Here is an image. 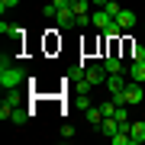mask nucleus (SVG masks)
<instances>
[{
    "mask_svg": "<svg viewBox=\"0 0 145 145\" xmlns=\"http://www.w3.org/2000/svg\"><path fill=\"white\" fill-rule=\"evenodd\" d=\"M26 119H29V110H16V106H13V116H10V123H16V126H20V123H26Z\"/></svg>",
    "mask_w": 145,
    "mask_h": 145,
    "instance_id": "ddd939ff",
    "label": "nucleus"
},
{
    "mask_svg": "<svg viewBox=\"0 0 145 145\" xmlns=\"http://www.w3.org/2000/svg\"><path fill=\"white\" fill-rule=\"evenodd\" d=\"M90 26V13H78V20H74V29H84Z\"/></svg>",
    "mask_w": 145,
    "mask_h": 145,
    "instance_id": "f3484780",
    "label": "nucleus"
},
{
    "mask_svg": "<svg viewBox=\"0 0 145 145\" xmlns=\"http://www.w3.org/2000/svg\"><path fill=\"white\" fill-rule=\"evenodd\" d=\"M129 55H132V61H145V45H139V42H135V45L129 48Z\"/></svg>",
    "mask_w": 145,
    "mask_h": 145,
    "instance_id": "2eb2a0df",
    "label": "nucleus"
},
{
    "mask_svg": "<svg viewBox=\"0 0 145 145\" xmlns=\"http://www.w3.org/2000/svg\"><path fill=\"white\" fill-rule=\"evenodd\" d=\"M84 71H87V81L93 84V87L106 84V68L103 65H84Z\"/></svg>",
    "mask_w": 145,
    "mask_h": 145,
    "instance_id": "7ed1b4c3",
    "label": "nucleus"
},
{
    "mask_svg": "<svg viewBox=\"0 0 145 145\" xmlns=\"http://www.w3.org/2000/svg\"><path fill=\"white\" fill-rule=\"evenodd\" d=\"M119 129H123V126H119L116 116H103V119H100V132H103V135H116Z\"/></svg>",
    "mask_w": 145,
    "mask_h": 145,
    "instance_id": "1a4fd4ad",
    "label": "nucleus"
},
{
    "mask_svg": "<svg viewBox=\"0 0 145 145\" xmlns=\"http://www.w3.org/2000/svg\"><path fill=\"white\" fill-rule=\"evenodd\" d=\"M26 81V74H23V68L10 61V58H0V84H3V90H10V87H20V84Z\"/></svg>",
    "mask_w": 145,
    "mask_h": 145,
    "instance_id": "f257e3e1",
    "label": "nucleus"
},
{
    "mask_svg": "<svg viewBox=\"0 0 145 145\" xmlns=\"http://www.w3.org/2000/svg\"><path fill=\"white\" fill-rule=\"evenodd\" d=\"M110 23H113V16H110V13L103 10V7H100V10H97V13H90V26H97L100 32H103V29L110 26Z\"/></svg>",
    "mask_w": 145,
    "mask_h": 145,
    "instance_id": "0eeeda50",
    "label": "nucleus"
},
{
    "mask_svg": "<svg viewBox=\"0 0 145 145\" xmlns=\"http://www.w3.org/2000/svg\"><path fill=\"white\" fill-rule=\"evenodd\" d=\"M129 135H132V145H142L145 142V116L135 119V123H129Z\"/></svg>",
    "mask_w": 145,
    "mask_h": 145,
    "instance_id": "39448f33",
    "label": "nucleus"
},
{
    "mask_svg": "<svg viewBox=\"0 0 145 145\" xmlns=\"http://www.w3.org/2000/svg\"><path fill=\"white\" fill-rule=\"evenodd\" d=\"M103 36H106V39H119V36H123V29H119V23H116V20L103 29Z\"/></svg>",
    "mask_w": 145,
    "mask_h": 145,
    "instance_id": "f8f14e48",
    "label": "nucleus"
},
{
    "mask_svg": "<svg viewBox=\"0 0 145 145\" xmlns=\"http://www.w3.org/2000/svg\"><path fill=\"white\" fill-rule=\"evenodd\" d=\"M87 7H90V0H71V10L74 13H87Z\"/></svg>",
    "mask_w": 145,
    "mask_h": 145,
    "instance_id": "dca6fc26",
    "label": "nucleus"
},
{
    "mask_svg": "<svg viewBox=\"0 0 145 145\" xmlns=\"http://www.w3.org/2000/svg\"><path fill=\"white\" fill-rule=\"evenodd\" d=\"M74 20H78V13H74L71 7H61V10H58V26L61 29H74Z\"/></svg>",
    "mask_w": 145,
    "mask_h": 145,
    "instance_id": "423d86ee",
    "label": "nucleus"
},
{
    "mask_svg": "<svg viewBox=\"0 0 145 145\" xmlns=\"http://www.w3.org/2000/svg\"><path fill=\"white\" fill-rule=\"evenodd\" d=\"M116 23H119V29H123V32H129V29L135 26V13H132V10H126V7H123V10L116 13Z\"/></svg>",
    "mask_w": 145,
    "mask_h": 145,
    "instance_id": "6e6552de",
    "label": "nucleus"
},
{
    "mask_svg": "<svg viewBox=\"0 0 145 145\" xmlns=\"http://www.w3.org/2000/svg\"><path fill=\"white\" fill-rule=\"evenodd\" d=\"M3 103H7V106H20V93H16V87H10V90H7Z\"/></svg>",
    "mask_w": 145,
    "mask_h": 145,
    "instance_id": "4468645a",
    "label": "nucleus"
},
{
    "mask_svg": "<svg viewBox=\"0 0 145 145\" xmlns=\"http://www.w3.org/2000/svg\"><path fill=\"white\" fill-rule=\"evenodd\" d=\"M61 139L68 142V139H74V129H71V126H65V129H61Z\"/></svg>",
    "mask_w": 145,
    "mask_h": 145,
    "instance_id": "6ab92c4d",
    "label": "nucleus"
},
{
    "mask_svg": "<svg viewBox=\"0 0 145 145\" xmlns=\"http://www.w3.org/2000/svg\"><path fill=\"white\" fill-rule=\"evenodd\" d=\"M145 100V87L139 81H132V84H126V106H139Z\"/></svg>",
    "mask_w": 145,
    "mask_h": 145,
    "instance_id": "f03ea898",
    "label": "nucleus"
},
{
    "mask_svg": "<svg viewBox=\"0 0 145 145\" xmlns=\"http://www.w3.org/2000/svg\"><path fill=\"white\" fill-rule=\"evenodd\" d=\"M103 10H106V13H110V16H113V20H116V13L123 10V7H119V3H113V0H110V3H103Z\"/></svg>",
    "mask_w": 145,
    "mask_h": 145,
    "instance_id": "a211bd4d",
    "label": "nucleus"
},
{
    "mask_svg": "<svg viewBox=\"0 0 145 145\" xmlns=\"http://www.w3.org/2000/svg\"><path fill=\"white\" fill-rule=\"evenodd\" d=\"M103 68H106V74H123V61H119L116 48H110V52H106V58H103Z\"/></svg>",
    "mask_w": 145,
    "mask_h": 145,
    "instance_id": "20e7f679",
    "label": "nucleus"
},
{
    "mask_svg": "<svg viewBox=\"0 0 145 145\" xmlns=\"http://www.w3.org/2000/svg\"><path fill=\"white\" fill-rule=\"evenodd\" d=\"M129 78L139 81V84H145V61H132L129 65Z\"/></svg>",
    "mask_w": 145,
    "mask_h": 145,
    "instance_id": "9d476101",
    "label": "nucleus"
},
{
    "mask_svg": "<svg viewBox=\"0 0 145 145\" xmlns=\"http://www.w3.org/2000/svg\"><path fill=\"white\" fill-rule=\"evenodd\" d=\"M90 3H97V7H103V3H110V0H90Z\"/></svg>",
    "mask_w": 145,
    "mask_h": 145,
    "instance_id": "412c9836",
    "label": "nucleus"
},
{
    "mask_svg": "<svg viewBox=\"0 0 145 145\" xmlns=\"http://www.w3.org/2000/svg\"><path fill=\"white\" fill-rule=\"evenodd\" d=\"M20 0H0V10H10V7H16Z\"/></svg>",
    "mask_w": 145,
    "mask_h": 145,
    "instance_id": "aec40b11",
    "label": "nucleus"
},
{
    "mask_svg": "<svg viewBox=\"0 0 145 145\" xmlns=\"http://www.w3.org/2000/svg\"><path fill=\"white\" fill-rule=\"evenodd\" d=\"M84 119H87V123H93V126H100L103 110H100V106H87V110H84Z\"/></svg>",
    "mask_w": 145,
    "mask_h": 145,
    "instance_id": "9b49d317",
    "label": "nucleus"
}]
</instances>
